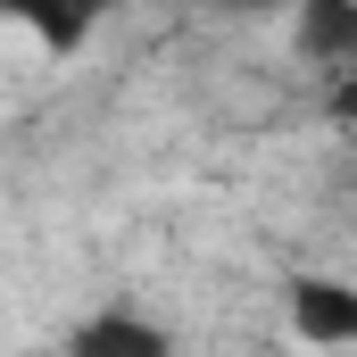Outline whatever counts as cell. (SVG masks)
Returning a JSON list of instances; mask_svg holds the SVG:
<instances>
[{"mask_svg":"<svg viewBox=\"0 0 357 357\" xmlns=\"http://www.w3.org/2000/svg\"><path fill=\"white\" fill-rule=\"evenodd\" d=\"M291 324L307 349H357V282L341 274H291Z\"/></svg>","mask_w":357,"mask_h":357,"instance_id":"1","label":"cell"},{"mask_svg":"<svg viewBox=\"0 0 357 357\" xmlns=\"http://www.w3.org/2000/svg\"><path fill=\"white\" fill-rule=\"evenodd\" d=\"M67 357H175V341L142 307H100V316H84L67 333Z\"/></svg>","mask_w":357,"mask_h":357,"instance_id":"2","label":"cell"},{"mask_svg":"<svg viewBox=\"0 0 357 357\" xmlns=\"http://www.w3.org/2000/svg\"><path fill=\"white\" fill-rule=\"evenodd\" d=\"M108 8H125V0H0V17L25 25L42 50H84L91 25H100Z\"/></svg>","mask_w":357,"mask_h":357,"instance_id":"3","label":"cell"},{"mask_svg":"<svg viewBox=\"0 0 357 357\" xmlns=\"http://www.w3.org/2000/svg\"><path fill=\"white\" fill-rule=\"evenodd\" d=\"M299 25H291V42H299V59L307 67H357V0H299L291 8Z\"/></svg>","mask_w":357,"mask_h":357,"instance_id":"4","label":"cell"},{"mask_svg":"<svg viewBox=\"0 0 357 357\" xmlns=\"http://www.w3.org/2000/svg\"><path fill=\"white\" fill-rule=\"evenodd\" d=\"M324 108H333V125H349V133H357V67H341V75H333Z\"/></svg>","mask_w":357,"mask_h":357,"instance_id":"5","label":"cell"},{"mask_svg":"<svg viewBox=\"0 0 357 357\" xmlns=\"http://www.w3.org/2000/svg\"><path fill=\"white\" fill-rule=\"evenodd\" d=\"M216 8H233V17H274V8H299V0H216Z\"/></svg>","mask_w":357,"mask_h":357,"instance_id":"6","label":"cell"},{"mask_svg":"<svg viewBox=\"0 0 357 357\" xmlns=\"http://www.w3.org/2000/svg\"><path fill=\"white\" fill-rule=\"evenodd\" d=\"M316 357H357V349H316Z\"/></svg>","mask_w":357,"mask_h":357,"instance_id":"7","label":"cell"}]
</instances>
